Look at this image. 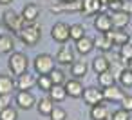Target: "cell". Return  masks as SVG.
Returning <instances> with one entry per match:
<instances>
[{"label": "cell", "instance_id": "14", "mask_svg": "<svg viewBox=\"0 0 132 120\" xmlns=\"http://www.w3.org/2000/svg\"><path fill=\"white\" fill-rule=\"evenodd\" d=\"M105 6L100 0H81V13L83 15H98Z\"/></svg>", "mask_w": 132, "mask_h": 120}, {"label": "cell", "instance_id": "19", "mask_svg": "<svg viewBox=\"0 0 132 120\" xmlns=\"http://www.w3.org/2000/svg\"><path fill=\"white\" fill-rule=\"evenodd\" d=\"M94 47H96L94 46V40L89 38V37H81L80 40H76V51L80 55H89Z\"/></svg>", "mask_w": 132, "mask_h": 120}, {"label": "cell", "instance_id": "22", "mask_svg": "<svg viewBox=\"0 0 132 120\" xmlns=\"http://www.w3.org/2000/svg\"><path fill=\"white\" fill-rule=\"evenodd\" d=\"M13 47H15V38L11 35H0V53L9 55L13 53Z\"/></svg>", "mask_w": 132, "mask_h": 120}, {"label": "cell", "instance_id": "26", "mask_svg": "<svg viewBox=\"0 0 132 120\" xmlns=\"http://www.w3.org/2000/svg\"><path fill=\"white\" fill-rule=\"evenodd\" d=\"M98 84H100L101 87H109V86L116 84V76L112 75L110 69H109V71H103V73L98 75Z\"/></svg>", "mask_w": 132, "mask_h": 120}, {"label": "cell", "instance_id": "10", "mask_svg": "<svg viewBox=\"0 0 132 120\" xmlns=\"http://www.w3.org/2000/svg\"><path fill=\"white\" fill-rule=\"evenodd\" d=\"M110 20H112V27H116V29H123V27L128 26V22H130V15L125 13L123 9H119V11H112Z\"/></svg>", "mask_w": 132, "mask_h": 120}, {"label": "cell", "instance_id": "7", "mask_svg": "<svg viewBox=\"0 0 132 120\" xmlns=\"http://www.w3.org/2000/svg\"><path fill=\"white\" fill-rule=\"evenodd\" d=\"M83 100L85 104L89 105H96L100 102H103V89H98V87H85L83 89Z\"/></svg>", "mask_w": 132, "mask_h": 120}, {"label": "cell", "instance_id": "21", "mask_svg": "<svg viewBox=\"0 0 132 120\" xmlns=\"http://www.w3.org/2000/svg\"><path fill=\"white\" fill-rule=\"evenodd\" d=\"M49 96H51L54 102H63V100L67 98L65 86H63V84H54V86L49 89Z\"/></svg>", "mask_w": 132, "mask_h": 120}, {"label": "cell", "instance_id": "35", "mask_svg": "<svg viewBox=\"0 0 132 120\" xmlns=\"http://www.w3.org/2000/svg\"><path fill=\"white\" fill-rule=\"evenodd\" d=\"M121 107L127 109V111H132V96L130 95H125L123 100H121Z\"/></svg>", "mask_w": 132, "mask_h": 120}, {"label": "cell", "instance_id": "24", "mask_svg": "<svg viewBox=\"0 0 132 120\" xmlns=\"http://www.w3.org/2000/svg\"><path fill=\"white\" fill-rule=\"evenodd\" d=\"M94 46H96L100 51H109L114 44H112V40L107 37V33H100V35L94 38Z\"/></svg>", "mask_w": 132, "mask_h": 120}, {"label": "cell", "instance_id": "40", "mask_svg": "<svg viewBox=\"0 0 132 120\" xmlns=\"http://www.w3.org/2000/svg\"><path fill=\"white\" fill-rule=\"evenodd\" d=\"M127 66H128V69H130V71H132V60H130V62H128V64H127Z\"/></svg>", "mask_w": 132, "mask_h": 120}, {"label": "cell", "instance_id": "18", "mask_svg": "<svg viewBox=\"0 0 132 120\" xmlns=\"http://www.w3.org/2000/svg\"><path fill=\"white\" fill-rule=\"evenodd\" d=\"M16 89V80L9 75H0V95H11Z\"/></svg>", "mask_w": 132, "mask_h": 120}, {"label": "cell", "instance_id": "34", "mask_svg": "<svg viewBox=\"0 0 132 120\" xmlns=\"http://www.w3.org/2000/svg\"><path fill=\"white\" fill-rule=\"evenodd\" d=\"M110 120H130V111H127V109L121 107V109H118V111L112 113Z\"/></svg>", "mask_w": 132, "mask_h": 120}, {"label": "cell", "instance_id": "17", "mask_svg": "<svg viewBox=\"0 0 132 120\" xmlns=\"http://www.w3.org/2000/svg\"><path fill=\"white\" fill-rule=\"evenodd\" d=\"M90 118L92 120H107L110 118V113H109V107L105 104H96V105H90Z\"/></svg>", "mask_w": 132, "mask_h": 120}, {"label": "cell", "instance_id": "3", "mask_svg": "<svg viewBox=\"0 0 132 120\" xmlns=\"http://www.w3.org/2000/svg\"><path fill=\"white\" fill-rule=\"evenodd\" d=\"M2 22H4V26L7 27V29H11L13 33H20L22 31V27L27 24L26 20H24V17H18L15 11H6L4 15H2Z\"/></svg>", "mask_w": 132, "mask_h": 120}, {"label": "cell", "instance_id": "4", "mask_svg": "<svg viewBox=\"0 0 132 120\" xmlns=\"http://www.w3.org/2000/svg\"><path fill=\"white\" fill-rule=\"evenodd\" d=\"M54 58L51 57V55H47V53H42V55H38L36 58H35V71H36V75H49L53 69H54Z\"/></svg>", "mask_w": 132, "mask_h": 120}, {"label": "cell", "instance_id": "36", "mask_svg": "<svg viewBox=\"0 0 132 120\" xmlns=\"http://www.w3.org/2000/svg\"><path fill=\"white\" fill-rule=\"evenodd\" d=\"M11 104V95H0V111Z\"/></svg>", "mask_w": 132, "mask_h": 120}, {"label": "cell", "instance_id": "16", "mask_svg": "<svg viewBox=\"0 0 132 120\" xmlns=\"http://www.w3.org/2000/svg\"><path fill=\"white\" fill-rule=\"evenodd\" d=\"M22 17H24V20H26L27 24L36 22V18L40 17V8H38L36 4H26L24 9H22Z\"/></svg>", "mask_w": 132, "mask_h": 120}, {"label": "cell", "instance_id": "9", "mask_svg": "<svg viewBox=\"0 0 132 120\" xmlns=\"http://www.w3.org/2000/svg\"><path fill=\"white\" fill-rule=\"evenodd\" d=\"M65 91H67V96L71 98H80L83 96V86L78 78H72V80H65Z\"/></svg>", "mask_w": 132, "mask_h": 120}, {"label": "cell", "instance_id": "38", "mask_svg": "<svg viewBox=\"0 0 132 120\" xmlns=\"http://www.w3.org/2000/svg\"><path fill=\"white\" fill-rule=\"evenodd\" d=\"M121 2H123V0H110V2H109V8H110L112 11H119V9H121Z\"/></svg>", "mask_w": 132, "mask_h": 120}, {"label": "cell", "instance_id": "29", "mask_svg": "<svg viewBox=\"0 0 132 120\" xmlns=\"http://www.w3.org/2000/svg\"><path fill=\"white\" fill-rule=\"evenodd\" d=\"M69 37L76 42V40H80L81 37H85V29H83V26L81 24H72V26H69Z\"/></svg>", "mask_w": 132, "mask_h": 120}, {"label": "cell", "instance_id": "37", "mask_svg": "<svg viewBox=\"0 0 132 120\" xmlns=\"http://www.w3.org/2000/svg\"><path fill=\"white\" fill-rule=\"evenodd\" d=\"M121 9L132 17V0H123V2H121Z\"/></svg>", "mask_w": 132, "mask_h": 120}, {"label": "cell", "instance_id": "15", "mask_svg": "<svg viewBox=\"0 0 132 120\" xmlns=\"http://www.w3.org/2000/svg\"><path fill=\"white\" fill-rule=\"evenodd\" d=\"M107 37L112 40V44L114 46H123V44H127V42H130V37H128V33L127 31H121V29H110V31H107Z\"/></svg>", "mask_w": 132, "mask_h": 120}, {"label": "cell", "instance_id": "11", "mask_svg": "<svg viewBox=\"0 0 132 120\" xmlns=\"http://www.w3.org/2000/svg\"><path fill=\"white\" fill-rule=\"evenodd\" d=\"M54 60H56L58 64H62V66H69V64L74 62V51L71 49V46H62V47L58 49Z\"/></svg>", "mask_w": 132, "mask_h": 120}, {"label": "cell", "instance_id": "12", "mask_svg": "<svg viewBox=\"0 0 132 120\" xmlns=\"http://www.w3.org/2000/svg\"><path fill=\"white\" fill-rule=\"evenodd\" d=\"M94 27L96 31L100 33H107L112 29V20H110V15H105V13H98L96 18H94Z\"/></svg>", "mask_w": 132, "mask_h": 120}, {"label": "cell", "instance_id": "13", "mask_svg": "<svg viewBox=\"0 0 132 120\" xmlns=\"http://www.w3.org/2000/svg\"><path fill=\"white\" fill-rule=\"evenodd\" d=\"M33 86H36V76L31 73H22L16 76V89H33Z\"/></svg>", "mask_w": 132, "mask_h": 120}, {"label": "cell", "instance_id": "41", "mask_svg": "<svg viewBox=\"0 0 132 120\" xmlns=\"http://www.w3.org/2000/svg\"><path fill=\"white\" fill-rule=\"evenodd\" d=\"M65 2H76V0H65Z\"/></svg>", "mask_w": 132, "mask_h": 120}, {"label": "cell", "instance_id": "20", "mask_svg": "<svg viewBox=\"0 0 132 120\" xmlns=\"http://www.w3.org/2000/svg\"><path fill=\"white\" fill-rule=\"evenodd\" d=\"M87 71H89V66L85 60H74L71 64V75L74 78H83L87 75Z\"/></svg>", "mask_w": 132, "mask_h": 120}, {"label": "cell", "instance_id": "23", "mask_svg": "<svg viewBox=\"0 0 132 120\" xmlns=\"http://www.w3.org/2000/svg\"><path fill=\"white\" fill-rule=\"evenodd\" d=\"M92 69H94L98 75L103 73V71H109V69H110V60H109L107 57L100 55V57H96V58L92 60Z\"/></svg>", "mask_w": 132, "mask_h": 120}, {"label": "cell", "instance_id": "31", "mask_svg": "<svg viewBox=\"0 0 132 120\" xmlns=\"http://www.w3.org/2000/svg\"><path fill=\"white\" fill-rule=\"evenodd\" d=\"M0 120H18V111L11 105H7L6 109L0 111Z\"/></svg>", "mask_w": 132, "mask_h": 120}, {"label": "cell", "instance_id": "33", "mask_svg": "<svg viewBox=\"0 0 132 120\" xmlns=\"http://www.w3.org/2000/svg\"><path fill=\"white\" fill-rule=\"evenodd\" d=\"M49 116H51V120H65V118H67V113H65V109H63V107L54 105Z\"/></svg>", "mask_w": 132, "mask_h": 120}, {"label": "cell", "instance_id": "32", "mask_svg": "<svg viewBox=\"0 0 132 120\" xmlns=\"http://www.w3.org/2000/svg\"><path fill=\"white\" fill-rule=\"evenodd\" d=\"M49 76H51V80H53V84H65V73L62 71V69H53L51 73H49Z\"/></svg>", "mask_w": 132, "mask_h": 120}, {"label": "cell", "instance_id": "30", "mask_svg": "<svg viewBox=\"0 0 132 120\" xmlns=\"http://www.w3.org/2000/svg\"><path fill=\"white\" fill-rule=\"evenodd\" d=\"M36 86H38L42 91H47V93H49V89H51L54 84H53V80H51L49 75H40V76L36 78Z\"/></svg>", "mask_w": 132, "mask_h": 120}, {"label": "cell", "instance_id": "5", "mask_svg": "<svg viewBox=\"0 0 132 120\" xmlns=\"http://www.w3.org/2000/svg\"><path fill=\"white\" fill-rule=\"evenodd\" d=\"M51 37H53V40H56L60 44H65L71 38L69 37V26L65 22H56L53 26V29H51Z\"/></svg>", "mask_w": 132, "mask_h": 120}, {"label": "cell", "instance_id": "1", "mask_svg": "<svg viewBox=\"0 0 132 120\" xmlns=\"http://www.w3.org/2000/svg\"><path fill=\"white\" fill-rule=\"evenodd\" d=\"M18 37H20V40H22L26 46L33 47V46H36V44L40 42V38H42V29H40V26H36L35 22H31V24H26V26L22 27V31L18 33Z\"/></svg>", "mask_w": 132, "mask_h": 120}, {"label": "cell", "instance_id": "39", "mask_svg": "<svg viewBox=\"0 0 132 120\" xmlns=\"http://www.w3.org/2000/svg\"><path fill=\"white\" fill-rule=\"evenodd\" d=\"M13 2V0H0V4H2V6H7V4H11Z\"/></svg>", "mask_w": 132, "mask_h": 120}, {"label": "cell", "instance_id": "2", "mask_svg": "<svg viewBox=\"0 0 132 120\" xmlns=\"http://www.w3.org/2000/svg\"><path fill=\"white\" fill-rule=\"evenodd\" d=\"M7 66H9V71L18 76V75H22V73L27 71L29 62H27V57L24 53H11V57L7 60Z\"/></svg>", "mask_w": 132, "mask_h": 120}, {"label": "cell", "instance_id": "8", "mask_svg": "<svg viewBox=\"0 0 132 120\" xmlns=\"http://www.w3.org/2000/svg\"><path fill=\"white\" fill-rule=\"evenodd\" d=\"M123 96H125V93H123V87L121 86L112 84L109 87H103V98L107 102H121Z\"/></svg>", "mask_w": 132, "mask_h": 120}, {"label": "cell", "instance_id": "28", "mask_svg": "<svg viewBox=\"0 0 132 120\" xmlns=\"http://www.w3.org/2000/svg\"><path fill=\"white\" fill-rule=\"evenodd\" d=\"M119 60L125 62V64H128V62L132 60V44H130V42L119 46Z\"/></svg>", "mask_w": 132, "mask_h": 120}, {"label": "cell", "instance_id": "25", "mask_svg": "<svg viewBox=\"0 0 132 120\" xmlns=\"http://www.w3.org/2000/svg\"><path fill=\"white\" fill-rule=\"evenodd\" d=\"M36 107H38V111H40L42 115H51V111H53V107H54V100H53L51 96H44V98L38 100Z\"/></svg>", "mask_w": 132, "mask_h": 120}, {"label": "cell", "instance_id": "27", "mask_svg": "<svg viewBox=\"0 0 132 120\" xmlns=\"http://www.w3.org/2000/svg\"><path fill=\"white\" fill-rule=\"evenodd\" d=\"M118 80H119V86L125 89H128V87H132V71L127 67V69H121L119 71V75H118Z\"/></svg>", "mask_w": 132, "mask_h": 120}, {"label": "cell", "instance_id": "6", "mask_svg": "<svg viewBox=\"0 0 132 120\" xmlns=\"http://www.w3.org/2000/svg\"><path fill=\"white\" fill-rule=\"evenodd\" d=\"M15 102L18 104V107L20 109H31L35 104H36V98L33 96V93L31 91H27V89H20L18 93H16V98H15Z\"/></svg>", "mask_w": 132, "mask_h": 120}]
</instances>
